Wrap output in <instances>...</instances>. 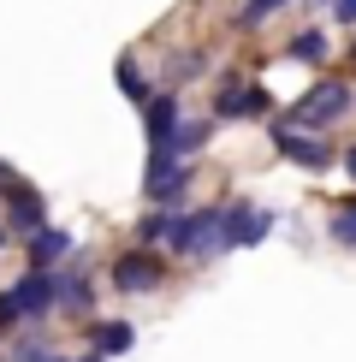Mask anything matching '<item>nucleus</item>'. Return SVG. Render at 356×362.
Masks as SVG:
<instances>
[{
  "label": "nucleus",
  "mask_w": 356,
  "mask_h": 362,
  "mask_svg": "<svg viewBox=\"0 0 356 362\" xmlns=\"http://www.w3.org/2000/svg\"><path fill=\"white\" fill-rule=\"evenodd\" d=\"M18 185H24V178H18V173H12V167H6V160H0V196H12V190H18Z\"/></svg>",
  "instance_id": "nucleus-20"
},
{
  "label": "nucleus",
  "mask_w": 356,
  "mask_h": 362,
  "mask_svg": "<svg viewBox=\"0 0 356 362\" xmlns=\"http://www.w3.org/2000/svg\"><path fill=\"white\" fill-rule=\"evenodd\" d=\"M54 279H59L54 267H30V274L12 285V303H18L24 321H36V315H48V309H54Z\"/></svg>",
  "instance_id": "nucleus-6"
},
{
  "label": "nucleus",
  "mask_w": 356,
  "mask_h": 362,
  "mask_svg": "<svg viewBox=\"0 0 356 362\" xmlns=\"http://www.w3.org/2000/svg\"><path fill=\"white\" fill-rule=\"evenodd\" d=\"M24 315H18V303H12V291H0V333H12Z\"/></svg>",
  "instance_id": "nucleus-18"
},
{
  "label": "nucleus",
  "mask_w": 356,
  "mask_h": 362,
  "mask_svg": "<svg viewBox=\"0 0 356 362\" xmlns=\"http://www.w3.org/2000/svg\"><path fill=\"white\" fill-rule=\"evenodd\" d=\"M267 107H273L267 89H261V83H244V78H232V83L214 95V119H261Z\"/></svg>",
  "instance_id": "nucleus-5"
},
{
  "label": "nucleus",
  "mask_w": 356,
  "mask_h": 362,
  "mask_svg": "<svg viewBox=\"0 0 356 362\" xmlns=\"http://www.w3.org/2000/svg\"><path fill=\"white\" fill-rule=\"evenodd\" d=\"M279 6H285V0H249V6H244V24H261L267 12H279Z\"/></svg>",
  "instance_id": "nucleus-19"
},
{
  "label": "nucleus",
  "mask_w": 356,
  "mask_h": 362,
  "mask_svg": "<svg viewBox=\"0 0 356 362\" xmlns=\"http://www.w3.org/2000/svg\"><path fill=\"white\" fill-rule=\"evenodd\" d=\"M30 244V262L36 267H54V262H66L71 255V232H59V226H42L36 238H24Z\"/></svg>",
  "instance_id": "nucleus-11"
},
{
  "label": "nucleus",
  "mask_w": 356,
  "mask_h": 362,
  "mask_svg": "<svg viewBox=\"0 0 356 362\" xmlns=\"http://www.w3.org/2000/svg\"><path fill=\"white\" fill-rule=\"evenodd\" d=\"M345 173H350V178H356V143H350V148H345Z\"/></svg>",
  "instance_id": "nucleus-22"
},
{
  "label": "nucleus",
  "mask_w": 356,
  "mask_h": 362,
  "mask_svg": "<svg viewBox=\"0 0 356 362\" xmlns=\"http://www.w3.org/2000/svg\"><path fill=\"white\" fill-rule=\"evenodd\" d=\"M285 54H291V59H303V66H321V59H326V36H321V30H303V36H297Z\"/></svg>",
  "instance_id": "nucleus-14"
},
{
  "label": "nucleus",
  "mask_w": 356,
  "mask_h": 362,
  "mask_svg": "<svg viewBox=\"0 0 356 362\" xmlns=\"http://www.w3.org/2000/svg\"><path fill=\"white\" fill-rule=\"evenodd\" d=\"M137 238H143L148 250H155L160 238H172V214H167V208H155V214H143V226H137Z\"/></svg>",
  "instance_id": "nucleus-15"
},
{
  "label": "nucleus",
  "mask_w": 356,
  "mask_h": 362,
  "mask_svg": "<svg viewBox=\"0 0 356 362\" xmlns=\"http://www.w3.org/2000/svg\"><path fill=\"white\" fill-rule=\"evenodd\" d=\"M42 226H48V208H42V196L30 190V185H18L6 196V232H18V238H36Z\"/></svg>",
  "instance_id": "nucleus-8"
},
{
  "label": "nucleus",
  "mask_w": 356,
  "mask_h": 362,
  "mask_svg": "<svg viewBox=\"0 0 356 362\" xmlns=\"http://www.w3.org/2000/svg\"><path fill=\"white\" fill-rule=\"evenodd\" d=\"M167 279V262H160L155 250H125V255H113V285L125 297H143V291H155V285Z\"/></svg>",
  "instance_id": "nucleus-2"
},
{
  "label": "nucleus",
  "mask_w": 356,
  "mask_h": 362,
  "mask_svg": "<svg viewBox=\"0 0 356 362\" xmlns=\"http://www.w3.org/2000/svg\"><path fill=\"white\" fill-rule=\"evenodd\" d=\"M54 303L59 309H89V279L83 274H59L54 279Z\"/></svg>",
  "instance_id": "nucleus-13"
},
{
  "label": "nucleus",
  "mask_w": 356,
  "mask_h": 362,
  "mask_svg": "<svg viewBox=\"0 0 356 362\" xmlns=\"http://www.w3.org/2000/svg\"><path fill=\"white\" fill-rule=\"evenodd\" d=\"M6 238H12V232H6V226H0V250H6Z\"/></svg>",
  "instance_id": "nucleus-23"
},
{
  "label": "nucleus",
  "mask_w": 356,
  "mask_h": 362,
  "mask_svg": "<svg viewBox=\"0 0 356 362\" xmlns=\"http://www.w3.org/2000/svg\"><path fill=\"white\" fill-rule=\"evenodd\" d=\"M273 148H279L285 160H297V167H309V173H326V167H333V148H326L321 137H297L291 125L273 131Z\"/></svg>",
  "instance_id": "nucleus-7"
},
{
  "label": "nucleus",
  "mask_w": 356,
  "mask_h": 362,
  "mask_svg": "<svg viewBox=\"0 0 356 362\" xmlns=\"http://www.w3.org/2000/svg\"><path fill=\"white\" fill-rule=\"evenodd\" d=\"M119 89H125L131 101H148V78L137 71V59H119Z\"/></svg>",
  "instance_id": "nucleus-17"
},
{
  "label": "nucleus",
  "mask_w": 356,
  "mask_h": 362,
  "mask_svg": "<svg viewBox=\"0 0 356 362\" xmlns=\"http://www.w3.org/2000/svg\"><path fill=\"white\" fill-rule=\"evenodd\" d=\"M267 226H273V214H267V208H249V202L220 208V232H226V250H249V244H261Z\"/></svg>",
  "instance_id": "nucleus-4"
},
{
  "label": "nucleus",
  "mask_w": 356,
  "mask_h": 362,
  "mask_svg": "<svg viewBox=\"0 0 356 362\" xmlns=\"http://www.w3.org/2000/svg\"><path fill=\"white\" fill-rule=\"evenodd\" d=\"M143 125H148V148H167V143H172L178 107H172V95H167V89H160V95H148V101H143Z\"/></svg>",
  "instance_id": "nucleus-9"
},
{
  "label": "nucleus",
  "mask_w": 356,
  "mask_h": 362,
  "mask_svg": "<svg viewBox=\"0 0 356 362\" xmlns=\"http://www.w3.org/2000/svg\"><path fill=\"white\" fill-rule=\"evenodd\" d=\"M326 232H333V244H345V250H356V202H345L333 214V226H326Z\"/></svg>",
  "instance_id": "nucleus-16"
},
{
  "label": "nucleus",
  "mask_w": 356,
  "mask_h": 362,
  "mask_svg": "<svg viewBox=\"0 0 356 362\" xmlns=\"http://www.w3.org/2000/svg\"><path fill=\"white\" fill-rule=\"evenodd\" d=\"M350 59H356V48H350Z\"/></svg>",
  "instance_id": "nucleus-24"
},
{
  "label": "nucleus",
  "mask_w": 356,
  "mask_h": 362,
  "mask_svg": "<svg viewBox=\"0 0 356 362\" xmlns=\"http://www.w3.org/2000/svg\"><path fill=\"white\" fill-rule=\"evenodd\" d=\"M131 344H137L131 321H101V327H95V356H125Z\"/></svg>",
  "instance_id": "nucleus-12"
},
{
  "label": "nucleus",
  "mask_w": 356,
  "mask_h": 362,
  "mask_svg": "<svg viewBox=\"0 0 356 362\" xmlns=\"http://www.w3.org/2000/svg\"><path fill=\"white\" fill-rule=\"evenodd\" d=\"M208 137H214V119H178L167 155H172V160H184V155H196V148H208Z\"/></svg>",
  "instance_id": "nucleus-10"
},
{
  "label": "nucleus",
  "mask_w": 356,
  "mask_h": 362,
  "mask_svg": "<svg viewBox=\"0 0 356 362\" xmlns=\"http://www.w3.org/2000/svg\"><path fill=\"white\" fill-rule=\"evenodd\" d=\"M172 244L184 250V255H220L226 250V232H220V208H202V214H184V220H172Z\"/></svg>",
  "instance_id": "nucleus-3"
},
{
  "label": "nucleus",
  "mask_w": 356,
  "mask_h": 362,
  "mask_svg": "<svg viewBox=\"0 0 356 362\" xmlns=\"http://www.w3.org/2000/svg\"><path fill=\"white\" fill-rule=\"evenodd\" d=\"M350 101H356V89L350 83H338V78H321L309 95H297V107H291V125H338V119L350 113Z\"/></svg>",
  "instance_id": "nucleus-1"
},
{
  "label": "nucleus",
  "mask_w": 356,
  "mask_h": 362,
  "mask_svg": "<svg viewBox=\"0 0 356 362\" xmlns=\"http://www.w3.org/2000/svg\"><path fill=\"white\" fill-rule=\"evenodd\" d=\"M333 12H338V24H356V0H333Z\"/></svg>",
  "instance_id": "nucleus-21"
}]
</instances>
